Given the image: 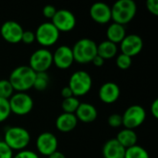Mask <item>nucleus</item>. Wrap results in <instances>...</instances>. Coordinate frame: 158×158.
<instances>
[{
	"mask_svg": "<svg viewBox=\"0 0 158 158\" xmlns=\"http://www.w3.org/2000/svg\"><path fill=\"white\" fill-rule=\"evenodd\" d=\"M36 73L29 66H19L12 70L9 82L17 93H26L33 86Z\"/></svg>",
	"mask_w": 158,
	"mask_h": 158,
	"instance_id": "nucleus-1",
	"label": "nucleus"
},
{
	"mask_svg": "<svg viewBox=\"0 0 158 158\" xmlns=\"http://www.w3.org/2000/svg\"><path fill=\"white\" fill-rule=\"evenodd\" d=\"M137 13V5L133 0H118L111 6V19L114 22L126 25Z\"/></svg>",
	"mask_w": 158,
	"mask_h": 158,
	"instance_id": "nucleus-2",
	"label": "nucleus"
},
{
	"mask_svg": "<svg viewBox=\"0 0 158 158\" xmlns=\"http://www.w3.org/2000/svg\"><path fill=\"white\" fill-rule=\"evenodd\" d=\"M31 141V135L29 131L19 126L9 127L5 131L4 133V143L12 151H21L24 150Z\"/></svg>",
	"mask_w": 158,
	"mask_h": 158,
	"instance_id": "nucleus-3",
	"label": "nucleus"
},
{
	"mask_svg": "<svg viewBox=\"0 0 158 158\" xmlns=\"http://www.w3.org/2000/svg\"><path fill=\"white\" fill-rule=\"evenodd\" d=\"M72 49L74 61L80 64H87L93 61L97 55V44L90 38H82L77 41Z\"/></svg>",
	"mask_w": 158,
	"mask_h": 158,
	"instance_id": "nucleus-4",
	"label": "nucleus"
},
{
	"mask_svg": "<svg viewBox=\"0 0 158 158\" xmlns=\"http://www.w3.org/2000/svg\"><path fill=\"white\" fill-rule=\"evenodd\" d=\"M68 86L70 88L75 97L82 96L88 94L92 89L93 79L87 71L77 70L71 74Z\"/></svg>",
	"mask_w": 158,
	"mask_h": 158,
	"instance_id": "nucleus-5",
	"label": "nucleus"
},
{
	"mask_svg": "<svg viewBox=\"0 0 158 158\" xmlns=\"http://www.w3.org/2000/svg\"><path fill=\"white\" fill-rule=\"evenodd\" d=\"M53 64V54L47 48H39L30 56L29 67L35 72H46Z\"/></svg>",
	"mask_w": 158,
	"mask_h": 158,
	"instance_id": "nucleus-6",
	"label": "nucleus"
},
{
	"mask_svg": "<svg viewBox=\"0 0 158 158\" xmlns=\"http://www.w3.org/2000/svg\"><path fill=\"white\" fill-rule=\"evenodd\" d=\"M34 34L35 40L44 48H46L57 42L60 32L52 22H43L37 27Z\"/></svg>",
	"mask_w": 158,
	"mask_h": 158,
	"instance_id": "nucleus-7",
	"label": "nucleus"
},
{
	"mask_svg": "<svg viewBox=\"0 0 158 158\" xmlns=\"http://www.w3.org/2000/svg\"><path fill=\"white\" fill-rule=\"evenodd\" d=\"M122 125L125 129L133 130L140 127L146 118V111L140 105H132L129 106L123 113Z\"/></svg>",
	"mask_w": 158,
	"mask_h": 158,
	"instance_id": "nucleus-8",
	"label": "nucleus"
},
{
	"mask_svg": "<svg viewBox=\"0 0 158 158\" xmlns=\"http://www.w3.org/2000/svg\"><path fill=\"white\" fill-rule=\"evenodd\" d=\"M11 113L25 116L33 108V100L27 93H16L8 99Z\"/></svg>",
	"mask_w": 158,
	"mask_h": 158,
	"instance_id": "nucleus-9",
	"label": "nucleus"
},
{
	"mask_svg": "<svg viewBox=\"0 0 158 158\" xmlns=\"http://www.w3.org/2000/svg\"><path fill=\"white\" fill-rule=\"evenodd\" d=\"M51 22L59 32H69L75 28L77 19L71 11L68 9H58L56 10Z\"/></svg>",
	"mask_w": 158,
	"mask_h": 158,
	"instance_id": "nucleus-10",
	"label": "nucleus"
},
{
	"mask_svg": "<svg viewBox=\"0 0 158 158\" xmlns=\"http://www.w3.org/2000/svg\"><path fill=\"white\" fill-rule=\"evenodd\" d=\"M24 30L21 25L15 20L5 21L0 28L2 38L10 44H18L21 42V37Z\"/></svg>",
	"mask_w": 158,
	"mask_h": 158,
	"instance_id": "nucleus-11",
	"label": "nucleus"
},
{
	"mask_svg": "<svg viewBox=\"0 0 158 158\" xmlns=\"http://www.w3.org/2000/svg\"><path fill=\"white\" fill-rule=\"evenodd\" d=\"M58 141L56 136L49 131L41 133L36 139L37 151L45 156H49L54 152L57 151Z\"/></svg>",
	"mask_w": 158,
	"mask_h": 158,
	"instance_id": "nucleus-12",
	"label": "nucleus"
},
{
	"mask_svg": "<svg viewBox=\"0 0 158 158\" xmlns=\"http://www.w3.org/2000/svg\"><path fill=\"white\" fill-rule=\"evenodd\" d=\"M143 48V41L141 36L138 34H129L124 37L120 42V50L121 53L132 57L141 53Z\"/></svg>",
	"mask_w": 158,
	"mask_h": 158,
	"instance_id": "nucleus-13",
	"label": "nucleus"
},
{
	"mask_svg": "<svg viewBox=\"0 0 158 158\" xmlns=\"http://www.w3.org/2000/svg\"><path fill=\"white\" fill-rule=\"evenodd\" d=\"M74 62V56L71 47L68 45L58 46L53 54V63L60 69H69Z\"/></svg>",
	"mask_w": 158,
	"mask_h": 158,
	"instance_id": "nucleus-14",
	"label": "nucleus"
},
{
	"mask_svg": "<svg viewBox=\"0 0 158 158\" xmlns=\"http://www.w3.org/2000/svg\"><path fill=\"white\" fill-rule=\"evenodd\" d=\"M91 18L99 24H106L111 19V6L104 2H96L90 7Z\"/></svg>",
	"mask_w": 158,
	"mask_h": 158,
	"instance_id": "nucleus-15",
	"label": "nucleus"
},
{
	"mask_svg": "<svg viewBox=\"0 0 158 158\" xmlns=\"http://www.w3.org/2000/svg\"><path fill=\"white\" fill-rule=\"evenodd\" d=\"M98 95L102 102L106 104H113L119 98V86L113 81H106L100 87Z\"/></svg>",
	"mask_w": 158,
	"mask_h": 158,
	"instance_id": "nucleus-16",
	"label": "nucleus"
},
{
	"mask_svg": "<svg viewBox=\"0 0 158 158\" xmlns=\"http://www.w3.org/2000/svg\"><path fill=\"white\" fill-rule=\"evenodd\" d=\"M97 110L94 106L89 103H81L75 112L78 121L84 123H91L97 118Z\"/></svg>",
	"mask_w": 158,
	"mask_h": 158,
	"instance_id": "nucleus-17",
	"label": "nucleus"
},
{
	"mask_svg": "<svg viewBox=\"0 0 158 158\" xmlns=\"http://www.w3.org/2000/svg\"><path fill=\"white\" fill-rule=\"evenodd\" d=\"M126 149L116 140V138L106 141L103 146L104 158H124Z\"/></svg>",
	"mask_w": 158,
	"mask_h": 158,
	"instance_id": "nucleus-18",
	"label": "nucleus"
},
{
	"mask_svg": "<svg viewBox=\"0 0 158 158\" xmlns=\"http://www.w3.org/2000/svg\"><path fill=\"white\" fill-rule=\"evenodd\" d=\"M78 124L75 114L62 113L56 119V127L61 132H69L73 131Z\"/></svg>",
	"mask_w": 158,
	"mask_h": 158,
	"instance_id": "nucleus-19",
	"label": "nucleus"
},
{
	"mask_svg": "<svg viewBox=\"0 0 158 158\" xmlns=\"http://www.w3.org/2000/svg\"><path fill=\"white\" fill-rule=\"evenodd\" d=\"M126 35L127 34H126L125 26L116 22H112L106 30L107 40L116 44H120V42L124 39Z\"/></svg>",
	"mask_w": 158,
	"mask_h": 158,
	"instance_id": "nucleus-20",
	"label": "nucleus"
},
{
	"mask_svg": "<svg viewBox=\"0 0 158 158\" xmlns=\"http://www.w3.org/2000/svg\"><path fill=\"white\" fill-rule=\"evenodd\" d=\"M116 140L125 148L128 149L131 146H134L137 144V140H138V136L135 133V131L133 130H130V129H123L121 130L117 137Z\"/></svg>",
	"mask_w": 158,
	"mask_h": 158,
	"instance_id": "nucleus-21",
	"label": "nucleus"
},
{
	"mask_svg": "<svg viewBox=\"0 0 158 158\" xmlns=\"http://www.w3.org/2000/svg\"><path fill=\"white\" fill-rule=\"evenodd\" d=\"M118 53V46L116 44L106 40L97 44V55L103 59H111Z\"/></svg>",
	"mask_w": 158,
	"mask_h": 158,
	"instance_id": "nucleus-22",
	"label": "nucleus"
},
{
	"mask_svg": "<svg viewBox=\"0 0 158 158\" xmlns=\"http://www.w3.org/2000/svg\"><path fill=\"white\" fill-rule=\"evenodd\" d=\"M124 158H150L148 152L140 145H134L126 149Z\"/></svg>",
	"mask_w": 158,
	"mask_h": 158,
	"instance_id": "nucleus-23",
	"label": "nucleus"
},
{
	"mask_svg": "<svg viewBox=\"0 0 158 158\" xmlns=\"http://www.w3.org/2000/svg\"><path fill=\"white\" fill-rule=\"evenodd\" d=\"M81 102L79 99L75 96H71L69 98L63 99L61 107L64 111V113H69V114H75L77 108L79 107Z\"/></svg>",
	"mask_w": 158,
	"mask_h": 158,
	"instance_id": "nucleus-24",
	"label": "nucleus"
},
{
	"mask_svg": "<svg viewBox=\"0 0 158 158\" xmlns=\"http://www.w3.org/2000/svg\"><path fill=\"white\" fill-rule=\"evenodd\" d=\"M49 83V76L46 72H39L36 73L34 82H33V88L36 91H44Z\"/></svg>",
	"mask_w": 158,
	"mask_h": 158,
	"instance_id": "nucleus-25",
	"label": "nucleus"
},
{
	"mask_svg": "<svg viewBox=\"0 0 158 158\" xmlns=\"http://www.w3.org/2000/svg\"><path fill=\"white\" fill-rule=\"evenodd\" d=\"M14 93V89L8 80H0V98L9 99Z\"/></svg>",
	"mask_w": 158,
	"mask_h": 158,
	"instance_id": "nucleus-26",
	"label": "nucleus"
},
{
	"mask_svg": "<svg viewBox=\"0 0 158 158\" xmlns=\"http://www.w3.org/2000/svg\"><path fill=\"white\" fill-rule=\"evenodd\" d=\"M10 106L7 99L0 98V123L6 120L10 116Z\"/></svg>",
	"mask_w": 158,
	"mask_h": 158,
	"instance_id": "nucleus-27",
	"label": "nucleus"
},
{
	"mask_svg": "<svg viewBox=\"0 0 158 158\" xmlns=\"http://www.w3.org/2000/svg\"><path fill=\"white\" fill-rule=\"evenodd\" d=\"M131 63H132L131 57H130L129 56H126L122 53L120 55H118L116 59V64H117L118 68L122 70H126V69H130L131 66Z\"/></svg>",
	"mask_w": 158,
	"mask_h": 158,
	"instance_id": "nucleus-28",
	"label": "nucleus"
},
{
	"mask_svg": "<svg viewBox=\"0 0 158 158\" xmlns=\"http://www.w3.org/2000/svg\"><path fill=\"white\" fill-rule=\"evenodd\" d=\"M107 122L111 128H119L122 126V117L119 114H112L108 117Z\"/></svg>",
	"mask_w": 158,
	"mask_h": 158,
	"instance_id": "nucleus-29",
	"label": "nucleus"
},
{
	"mask_svg": "<svg viewBox=\"0 0 158 158\" xmlns=\"http://www.w3.org/2000/svg\"><path fill=\"white\" fill-rule=\"evenodd\" d=\"M13 151L4 143L0 141V158H13Z\"/></svg>",
	"mask_w": 158,
	"mask_h": 158,
	"instance_id": "nucleus-30",
	"label": "nucleus"
},
{
	"mask_svg": "<svg viewBox=\"0 0 158 158\" xmlns=\"http://www.w3.org/2000/svg\"><path fill=\"white\" fill-rule=\"evenodd\" d=\"M13 158H40L39 156L33 152V151H31V150H21V151H19L15 156H13Z\"/></svg>",
	"mask_w": 158,
	"mask_h": 158,
	"instance_id": "nucleus-31",
	"label": "nucleus"
},
{
	"mask_svg": "<svg viewBox=\"0 0 158 158\" xmlns=\"http://www.w3.org/2000/svg\"><path fill=\"white\" fill-rule=\"evenodd\" d=\"M56 10H57V9L56 8L55 6H53V5H46V6H44V8H43V14H44V16L46 19H52L53 17L55 16Z\"/></svg>",
	"mask_w": 158,
	"mask_h": 158,
	"instance_id": "nucleus-32",
	"label": "nucleus"
},
{
	"mask_svg": "<svg viewBox=\"0 0 158 158\" xmlns=\"http://www.w3.org/2000/svg\"><path fill=\"white\" fill-rule=\"evenodd\" d=\"M35 41V34L33 31H24L22 33V37H21V42L30 44H32Z\"/></svg>",
	"mask_w": 158,
	"mask_h": 158,
	"instance_id": "nucleus-33",
	"label": "nucleus"
},
{
	"mask_svg": "<svg viewBox=\"0 0 158 158\" xmlns=\"http://www.w3.org/2000/svg\"><path fill=\"white\" fill-rule=\"evenodd\" d=\"M147 10L154 16L158 15V1L157 0H147L146 1Z\"/></svg>",
	"mask_w": 158,
	"mask_h": 158,
	"instance_id": "nucleus-34",
	"label": "nucleus"
},
{
	"mask_svg": "<svg viewBox=\"0 0 158 158\" xmlns=\"http://www.w3.org/2000/svg\"><path fill=\"white\" fill-rule=\"evenodd\" d=\"M61 96L63 97V99H66V98H69L71 96H74L69 86H65L64 88H62L61 90Z\"/></svg>",
	"mask_w": 158,
	"mask_h": 158,
	"instance_id": "nucleus-35",
	"label": "nucleus"
},
{
	"mask_svg": "<svg viewBox=\"0 0 158 158\" xmlns=\"http://www.w3.org/2000/svg\"><path fill=\"white\" fill-rule=\"evenodd\" d=\"M151 113L155 118H158V100L156 99L151 105Z\"/></svg>",
	"mask_w": 158,
	"mask_h": 158,
	"instance_id": "nucleus-36",
	"label": "nucleus"
},
{
	"mask_svg": "<svg viewBox=\"0 0 158 158\" xmlns=\"http://www.w3.org/2000/svg\"><path fill=\"white\" fill-rule=\"evenodd\" d=\"M92 63H93L95 67L100 68V67H102V66L105 64V59H103L101 56H99L98 55H96V56L94 57V59H93Z\"/></svg>",
	"mask_w": 158,
	"mask_h": 158,
	"instance_id": "nucleus-37",
	"label": "nucleus"
},
{
	"mask_svg": "<svg viewBox=\"0 0 158 158\" xmlns=\"http://www.w3.org/2000/svg\"><path fill=\"white\" fill-rule=\"evenodd\" d=\"M48 158H66L65 156V155L63 154V153H61V152H58V151H56V152H54L53 154H51Z\"/></svg>",
	"mask_w": 158,
	"mask_h": 158,
	"instance_id": "nucleus-38",
	"label": "nucleus"
}]
</instances>
